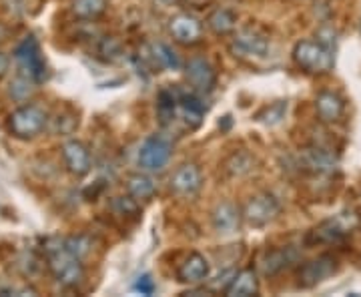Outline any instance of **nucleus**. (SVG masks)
Segmentation results:
<instances>
[{"mask_svg":"<svg viewBox=\"0 0 361 297\" xmlns=\"http://www.w3.org/2000/svg\"><path fill=\"white\" fill-rule=\"evenodd\" d=\"M44 257L49 272L52 273L54 281L66 289H75L85 279V265L82 259L71 253L65 246V239L52 237L44 243Z\"/></svg>","mask_w":361,"mask_h":297,"instance_id":"nucleus-1","label":"nucleus"},{"mask_svg":"<svg viewBox=\"0 0 361 297\" xmlns=\"http://www.w3.org/2000/svg\"><path fill=\"white\" fill-rule=\"evenodd\" d=\"M313 239L319 243H327V246H337L345 239V229L337 223V221H323L319 227L313 229Z\"/></svg>","mask_w":361,"mask_h":297,"instance_id":"nucleus-23","label":"nucleus"},{"mask_svg":"<svg viewBox=\"0 0 361 297\" xmlns=\"http://www.w3.org/2000/svg\"><path fill=\"white\" fill-rule=\"evenodd\" d=\"M180 0H153V4H155L157 8H161V11H169V8H173V6H177Z\"/></svg>","mask_w":361,"mask_h":297,"instance_id":"nucleus-33","label":"nucleus"},{"mask_svg":"<svg viewBox=\"0 0 361 297\" xmlns=\"http://www.w3.org/2000/svg\"><path fill=\"white\" fill-rule=\"evenodd\" d=\"M243 221V211L239 207L231 203V201H223L219 205L213 209L211 213V223H213V229L217 233H235L239 229Z\"/></svg>","mask_w":361,"mask_h":297,"instance_id":"nucleus-15","label":"nucleus"},{"mask_svg":"<svg viewBox=\"0 0 361 297\" xmlns=\"http://www.w3.org/2000/svg\"><path fill=\"white\" fill-rule=\"evenodd\" d=\"M99 54L109 63H116L123 59V44L115 37H103L99 42Z\"/></svg>","mask_w":361,"mask_h":297,"instance_id":"nucleus-26","label":"nucleus"},{"mask_svg":"<svg viewBox=\"0 0 361 297\" xmlns=\"http://www.w3.org/2000/svg\"><path fill=\"white\" fill-rule=\"evenodd\" d=\"M185 78L197 92H211L217 85V73L205 59H191L185 66Z\"/></svg>","mask_w":361,"mask_h":297,"instance_id":"nucleus-12","label":"nucleus"},{"mask_svg":"<svg viewBox=\"0 0 361 297\" xmlns=\"http://www.w3.org/2000/svg\"><path fill=\"white\" fill-rule=\"evenodd\" d=\"M315 113L323 123H337L345 113V103L336 92L323 91L315 99Z\"/></svg>","mask_w":361,"mask_h":297,"instance_id":"nucleus-17","label":"nucleus"},{"mask_svg":"<svg viewBox=\"0 0 361 297\" xmlns=\"http://www.w3.org/2000/svg\"><path fill=\"white\" fill-rule=\"evenodd\" d=\"M61 151H63V161H65L68 173H73L77 177L89 175L92 169V159H90V151L87 149V145L73 139V141H66Z\"/></svg>","mask_w":361,"mask_h":297,"instance_id":"nucleus-13","label":"nucleus"},{"mask_svg":"<svg viewBox=\"0 0 361 297\" xmlns=\"http://www.w3.org/2000/svg\"><path fill=\"white\" fill-rule=\"evenodd\" d=\"M8 66H11V59L4 54V52L0 51V78L4 77L6 73H8Z\"/></svg>","mask_w":361,"mask_h":297,"instance_id":"nucleus-34","label":"nucleus"},{"mask_svg":"<svg viewBox=\"0 0 361 297\" xmlns=\"http://www.w3.org/2000/svg\"><path fill=\"white\" fill-rule=\"evenodd\" d=\"M14 59L18 65V75L30 78L32 83H42L47 78V61L35 37H26L16 49Z\"/></svg>","mask_w":361,"mask_h":297,"instance_id":"nucleus-4","label":"nucleus"},{"mask_svg":"<svg viewBox=\"0 0 361 297\" xmlns=\"http://www.w3.org/2000/svg\"><path fill=\"white\" fill-rule=\"evenodd\" d=\"M207 26L217 37L233 35L235 28H237V14L229 11V8H215L213 13L207 16Z\"/></svg>","mask_w":361,"mask_h":297,"instance_id":"nucleus-22","label":"nucleus"},{"mask_svg":"<svg viewBox=\"0 0 361 297\" xmlns=\"http://www.w3.org/2000/svg\"><path fill=\"white\" fill-rule=\"evenodd\" d=\"M35 85H37V83H32L30 78L18 75V77L11 83V97H13L14 101H25V99H28V97L32 95Z\"/></svg>","mask_w":361,"mask_h":297,"instance_id":"nucleus-28","label":"nucleus"},{"mask_svg":"<svg viewBox=\"0 0 361 297\" xmlns=\"http://www.w3.org/2000/svg\"><path fill=\"white\" fill-rule=\"evenodd\" d=\"M291 54L295 65L310 75H325L336 65L334 49L325 47L319 40H299Z\"/></svg>","mask_w":361,"mask_h":297,"instance_id":"nucleus-2","label":"nucleus"},{"mask_svg":"<svg viewBox=\"0 0 361 297\" xmlns=\"http://www.w3.org/2000/svg\"><path fill=\"white\" fill-rule=\"evenodd\" d=\"M203 115H205V109H203L201 101L195 95L180 92L179 99H177V113H175V116H179L189 129H197L201 125V121H203Z\"/></svg>","mask_w":361,"mask_h":297,"instance_id":"nucleus-18","label":"nucleus"},{"mask_svg":"<svg viewBox=\"0 0 361 297\" xmlns=\"http://www.w3.org/2000/svg\"><path fill=\"white\" fill-rule=\"evenodd\" d=\"M109 0H75L73 14L80 20H94L106 13Z\"/></svg>","mask_w":361,"mask_h":297,"instance_id":"nucleus-24","label":"nucleus"},{"mask_svg":"<svg viewBox=\"0 0 361 297\" xmlns=\"http://www.w3.org/2000/svg\"><path fill=\"white\" fill-rule=\"evenodd\" d=\"M285 111H287V103L277 101V103H273L271 107H267L263 113H259L257 119L261 123H265V125H277V123H281Z\"/></svg>","mask_w":361,"mask_h":297,"instance_id":"nucleus-29","label":"nucleus"},{"mask_svg":"<svg viewBox=\"0 0 361 297\" xmlns=\"http://www.w3.org/2000/svg\"><path fill=\"white\" fill-rule=\"evenodd\" d=\"M142 59L153 68H167V71H179L180 59L165 42H153L147 49H142Z\"/></svg>","mask_w":361,"mask_h":297,"instance_id":"nucleus-16","label":"nucleus"},{"mask_svg":"<svg viewBox=\"0 0 361 297\" xmlns=\"http://www.w3.org/2000/svg\"><path fill=\"white\" fill-rule=\"evenodd\" d=\"M171 143L159 135H153L139 149V165L147 173H161L171 161Z\"/></svg>","mask_w":361,"mask_h":297,"instance_id":"nucleus-7","label":"nucleus"},{"mask_svg":"<svg viewBox=\"0 0 361 297\" xmlns=\"http://www.w3.org/2000/svg\"><path fill=\"white\" fill-rule=\"evenodd\" d=\"M49 127V115L39 104H23L8 116L6 129L14 139L30 141Z\"/></svg>","mask_w":361,"mask_h":297,"instance_id":"nucleus-3","label":"nucleus"},{"mask_svg":"<svg viewBox=\"0 0 361 297\" xmlns=\"http://www.w3.org/2000/svg\"><path fill=\"white\" fill-rule=\"evenodd\" d=\"M259 293V279L257 273L253 269H243L235 273L231 284L225 287L227 297H253Z\"/></svg>","mask_w":361,"mask_h":297,"instance_id":"nucleus-19","label":"nucleus"},{"mask_svg":"<svg viewBox=\"0 0 361 297\" xmlns=\"http://www.w3.org/2000/svg\"><path fill=\"white\" fill-rule=\"evenodd\" d=\"M211 273V265L201 253H191L177 269V281L185 285H201Z\"/></svg>","mask_w":361,"mask_h":297,"instance_id":"nucleus-14","label":"nucleus"},{"mask_svg":"<svg viewBox=\"0 0 361 297\" xmlns=\"http://www.w3.org/2000/svg\"><path fill=\"white\" fill-rule=\"evenodd\" d=\"M337 272V261L331 255H322V257L313 259L310 263L299 267V275H297V284L303 289L315 287L317 284H322L323 279H327L329 275H334Z\"/></svg>","mask_w":361,"mask_h":297,"instance_id":"nucleus-11","label":"nucleus"},{"mask_svg":"<svg viewBox=\"0 0 361 297\" xmlns=\"http://www.w3.org/2000/svg\"><path fill=\"white\" fill-rule=\"evenodd\" d=\"M201 187H203V173L195 163H183L171 177V191L183 199H191L199 195Z\"/></svg>","mask_w":361,"mask_h":297,"instance_id":"nucleus-8","label":"nucleus"},{"mask_svg":"<svg viewBox=\"0 0 361 297\" xmlns=\"http://www.w3.org/2000/svg\"><path fill=\"white\" fill-rule=\"evenodd\" d=\"M269 39L263 32H259L257 28H243V30H239L233 37L231 44H229V51H231L233 56L247 59V61L265 59L269 54Z\"/></svg>","mask_w":361,"mask_h":297,"instance_id":"nucleus-5","label":"nucleus"},{"mask_svg":"<svg viewBox=\"0 0 361 297\" xmlns=\"http://www.w3.org/2000/svg\"><path fill=\"white\" fill-rule=\"evenodd\" d=\"M4 37H6V30H4V26L0 25V42L4 40Z\"/></svg>","mask_w":361,"mask_h":297,"instance_id":"nucleus-35","label":"nucleus"},{"mask_svg":"<svg viewBox=\"0 0 361 297\" xmlns=\"http://www.w3.org/2000/svg\"><path fill=\"white\" fill-rule=\"evenodd\" d=\"M169 32L175 42L185 44V47H193L203 40V25L201 20L189 13H180L171 18L169 23Z\"/></svg>","mask_w":361,"mask_h":297,"instance_id":"nucleus-9","label":"nucleus"},{"mask_svg":"<svg viewBox=\"0 0 361 297\" xmlns=\"http://www.w3.org/2000/svg\"><path fill=\"white\" fill-rule=\"evenodd\" d=\"M65 246L71 253H75L77 257L85 259L90 253V249H92V241H90V237H87V235H71V237L65 239Z\"/></svg>","mask_w":361,"mask_h":297,"instance_id":"nucleus-27","label":"nucleus"},{"mask_svg":"<svg viewBox=\"0 0 361 297\" xmlns=\"http://www.w3.org/2000/svg\"><path fill=\"white\" fill-rule=\"evenodd\" d=\"M281 213V205L279 201L271 193H259L251 197L243 207V221L249 227H267L269 223L277 219V215Z\"/></svg>","mask_w":361,"mask_h":297,"instance_id":"nucleus-6","label":"nucleus"},{"mask_svg":"<svg viewBox=\"0 0 361 297\" xmlns=\"http://www.w3.org/2000/svg\"><path fill=\"white\" fill-rule=\"evenodd\" d=\"M297 261V253L291 247H285V249H273L267 251V255L261 261V272L263 275H277L283 269H287L291 263Z\"/></svg>","mask_w":361,"mask_h":297,"instance_id":"nucleus-20","label":"nucleus"},{"mask_svg":"<svg viewBox=\"0 0 361 297\" xmlns=\"http://www.w3.org/2000/svg\"><path fill=\"white\" fill-rule=\"evenodd\" d=\"M255 169V157H251L245 151H237L225 161V171L231 177H243Z\"/></svg>","mask_w":361,"mask_h":297,"instance_id":"nucleus-25","label":"nucleus"},{"mask_svg":"<svg viewBox=\"0 0 361 297\" xmlns=\"http://www.w3.org/2000/svg\"><path fill=\"white\" fill-rule=\"evenodd\" d=\"M127 193L139 203L151 201L157 193L155 179L147 173H135L127 179Z\"/></svg>","mask_w":361,"mask_h":297,"instance_id":"nucleus-21","label":"nucleus"},{"mask_svg":"<svg viewBox=\"0 0 361 297\" xmlns=\"http://www.w3.org/2000/svg\"><path fill=\"white\" fill-rule=\"evenodd\" d=\"M113 207L118 215H137L139 213V201H135L130 195L129 197H116Z\"/></svg>","mask_w":361,"mask_h":297,"instance_id":"nucleus-30","label":"nucleus"},{"mask_svg":"<svg viewBox=\"0 0 361 297\" xmlns=\"http://www.w3.org/2000/svg\"><path fill=\"white\" fill-rule=\"evenodd\" d=\"M135 291H139L141 296H153L157 289L155 281H153V277L149 275V273H145L141 277H137V281H135Z\"/></svg>","mask_w":361,"mask_h":297,"instance_id":"nucleus-31","label":"nucleus"},{"mask_svg":"<svg viewBox=\"0 0 361 297\" xmlns=\"http://www.w3.org/2000/svg\"><path fill=\"white\" fill-rule=\"evenodd\" d=\"M297 159H299L301 167L310 173H315V175H331L339 167L337 157L331 151L322 149V147H305L299 151Z\"/></svg>","mask_w":361,"mask_h":297,"instance_id":"nucleus-10","label":"nucleus"},{"mask_svg":"<svg viewBox=\"0 0 361 297\" xmlns=\"http://www.w3.org/2000/svg\"><path fill=\"white\" fill-rule=\"evenodd\" d=\"M205 2H209V0H205Z\"/></svg>","mask_w":361,"mask_h":297,"instance_id":"nucleus-36","label":"nucleus"},{"mask_svg":"<svg viewBox=\"0 0 361 297\" xmlns=\"http://www.w3.org/2000/svg\"><path fill=\"white\" fill-rule=\"evenodd\" d=\"M4 6L13 14H20L25 11V0H4Z\"/></svg>","mask_w":361,"mask_h":297,"instance_id":"nucleus-32","label":"nucleus"}]
</instances>
